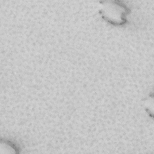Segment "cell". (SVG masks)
Wrapping results in <instances>:
<instances>
[{"instance_id":"obj_1","label":"cell","mask_w":154,"mask_h":154,"mask_svg":"<svg viewBox=\"0 0 154 154\" xmlns=\"http://www.w3.org/2000/svg\"><path fill=\"white\" fill-rule=\"evenodd\" d=\"M102 14L106 20L116 25H122L125 22L126 10L122 5H105Z\"/></svg>"}]
</instances>
